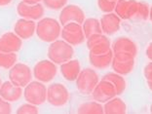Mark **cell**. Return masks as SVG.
<instances>
[{"instance_id": "obj_7", "label": "cell", "mask_w": 152, "mask_h": 114, "mask_svg": "<svg viewBox=\"0 0 152 114\" xmlns=\"http://www.w3.org/2000/svg\"><path fill=\"white\" fill-rule=\"evenodd\" d=\"M8 76L13 84L23 88L31 81L32 72L28 65L25 64H15L10 68Z\"/></svg>"}, {"instance_id": "obj_38", "label": "cell", "mask_w": 152, "mask_h": 114, "mask_svg": "<svg viewBox=\"0 0 152 114\" xmlns=\"http://www.w3.org/2000/svg\"><path fill=\"white\" fill-rule=\"evenodd\" d=\"M147 86L151 91H152V81H147Z\"/></svg>"}, {"instance_id": "obj_39", "label": "cell", "mask_w": 152, "mask_h": 114, "mask_svg": "<svg viewBox=\"0 0 152 114\" xmlns=\"http://www.w3.org/2000/svg\"><path fill=\"white\" fill-rule=\"evenodd\" d=\"M1 84H2V81H1V78H0V87H1Z\"/></svg>"}, {"instance_id": "obj_33", "label": "cell", "mask_w": 152, "mask_h": 114, "mask_svg": "<svg viewBox=\"0 0 152 114\" xmlns=\"http://www.w3.org/2000/svg\"><path fill=\"white\" fill-rule=\"evenodd\" d=\"M143 74H144V77L146 79V81H152V63L147 64L145 66H144Z\"/></svg>"}, {"instance_id": "obj_16", "label": "cell", "mask_w": 152, "mask_h": 114, "mask_svg": "<svg viewBox=\"0 0 152 114\" xmlns=\"http://www.w3.org/2000/svg\"><path fill=\"white\" fill-rule=\"evenodd\" d=\"M102 30L106 35H113L119 31L121 19L114 13H106L99 20Z\"/></svg>"}, {"instance_id": "obj_12", "label": "cell", "mask_w": 152, "mask_h": 114, "mask_svg": "<svg viewBox=\"0 0 152 114\" xmlns=\"http://www.w3.org/2000/svg\"><path fill=\"white\" fill-rule=\"evenodd\" d=\"M137 8V0H117L114 11L121 20H131L136 18Z\"/></svg>"}, {"instance_id": "obj_11", "label": "cell", "mask_w": 152, "mask_h": 114, "mask_svg": "<svg viewBox=\"0 0 152 114\" xmlns=\"http://www.w3.org/2000/svg\"><path fill=\"white\" fill-rule=\"evenodd\" d=\"M92 96L95 101L101 103H104L109 99H113L117 95L115 87L113 86L112 83L102 79V81H99L94 91L92 92Z\"/></svg>"}, {"instance_id": "obj_24", "label": "cell", "mask_w": 152, "mask_h": 114, "mask_svg": "<svg viewBox=\"0 0 152 114\" xmlns=\"http://www.w3.org/2000/svg\"><path fill=\"white\" fill-rule=\"evenodd\" d=\"M111 66L116 73L120 75H127L133 71L134 66V60L129 61H120L113 58L111 61Z\"/></svg>"}, {"instance_id": "obj_15", "label": "cell", "mask_w": 152, "mask_h": 114, "mask_svg": "<svg viewBox=\"0 0 152 114\" xmlns=\"http://www.w3.org/2000/svg\"><path fill=\"white\" fill-rule=\"evenodd\" d=\"M36 30V23L33 20L28 19H20L16 22L14 26V32L18 35L20 39L27 40L33 36Z\"/></svg>"}, {"instance_id": "obj_8", "label": "cell", "mask_w": 152, "mask_h": 114, "mask_svg": "<svg viewBox=\"0 0 152 114\" xmlns=\"http://www.w3.org/2000/svg\"><path fill=\"white\" fill-rule=\"evenodd\" d=\"M57 75V66L52 61L43 60L34 65L33 76L38 81L47 83L52 81Z\"/></svg>"}, {"instance_id": "obj_20", "label": "cell", "mask_w": 152, "mask_h": 114, "mask_svg": "<svg viewBox=\"0 0 152 114\" xmlns=\"http://www.w3.org/2000/svg\"><path fill=\"white\" fill-rule=\"evenodd\" d=\"M113 58V52L112 50L108 51L106 54L103 55H94L92 53L89 54L90 63L96 68L99 69H104L107 68L109 65H111V61Z\"/></svg>"}, {"instance_id": "obj_35", "label": "cell", "mask_w": 152, "mask_h": 114, "mask_svg": "<svg viewBox=\"0 0 152 114\" xmlns=\"http://www.w3.org/2000/svg\"><path fill=\"white\" fill-rule=\"evenodd\" d=\"M12 2V0H0V6H6L10 4Z\"/></svg>"}, {"instance_id": "obj_13", "label": "cell", "mask_w": 152, "mask_h": 114, "mask_svg": "<svg viewBox=\"0 0 152 114\" xmlns=\"http://www.w3.org/2000/svg\"><path fill=\"white\" fill-rule=\"evenodd\" d=\"M17 12L22 18L28 20H39L44 15V8L40 3L29 4L20 1L17 6Z\"/></svg>"}, {"instance_id": "obj_26", "label": "cell", "mask_w": 152, "mask_h": 114, "mask_svg": "<svg viewBox=\"0 0 152 114\" xmlns=\"http://www.w3.org/2000/svg\"><path fill=\"white\" fill-rule=\"evenodd\" d=\"M18 56L16 53H5L0 51V67L8 69L17 63Z\"/></svg>"}, {"instance_id": "obj_6", "label": "cell", "mask_w": 152, "mask_h": 114, "mask_svg": "<svg viewBox=\"0 0 152 114\" xmlns=\"http://www.w3.org/2000/svg\"><path fill=\"white\" fill-rule=\"evenodd\" d=\"M61 35L63 40L66 41L72 46H77L85 42V35L83 31L82 26L80 23L71 22L67 23L64 26L61 31Z\"/></svg>"}, {"instance_id": "obj_17", "label": "cell", "mask_w": 152, "mask_h": 114, "mask_svg": "<svg viewBox=\"0 0 152 114\" xmlns=\"http://www.w3.org/2000/svg\"><path fill=\"white\" fill-rule=\"evenodd\" d=\"M23 95L22 87L16 86L11 81H5L0 87V96L9 102H17Z\"/></svg>"}, {"instance_id": "obj_32", "label": "cell", "mask_w": 152, "mask_h": 114, "mask_svg": "<svg viewBox=\"0 0 152 114\" xmlns=\"http://www.w3.org/2000/svg\"><path fill=\"white\" fill-rule=\"evenodd\" d=\"M12 112V107L9 102L0 96V114H8Z\"/></svg>"}, {"instance_id": "obj_31", "label": "cell", "mask_w": 152, "mask_h": 114, "mask_svg": "<svg viewBox=\"0 0 152 114\" xmlns=\"http://www.w3.org/2000/svg\"><path fill=\"white\" fill-rule=\"evenodd\" d=\"M113 58L120 61H129L134 60L136 55L131 53H121V52H119V53H113Z\"/></svg>"}, {"instance_id": "obj_4", "label": "cell", "mask_w": 152, "mask_h": 114, "mask_svg": "<svg viewBox=\"0 0 152 114\" xmlns=\"http://www.w3.org/2000/svg\"><path fill=\"white\" fill-rule=\"evenodd\" d=\"M76 88L82 94H92L95 87L99 83V75L96 70L92 68H85L80 71L78 77L76 78Z\"/></svg>"}, {"instance_id": "obj_25", "label": "cell", "mask_w": 152, "mask_h": 114, "mask_svg": "<svg viewBox=\"0 0 152 114\" xmlns=\"http://www.w3.org/2000/svg\"><path fill=\"white\" fill-rule=\"evenodd\" d=\"M79 114H102L103 106L99 102H84L77 109Z\"/></svg>"}, {"instance_id": "obj_22", "label": "cell", "mask_w": 152, "mask_h": 114, "mask_svg": "<svg viewBox=\"0 0 152 114\" xmlns=\"http://www.w3.org/2000/svg\"><path fill=\"white\" fill-rule=\"evenodd\" d=\"M102 79H103V80H107L112 83L113 86L115 87L117 96L122 95L123 93L125 92L126 81H125V79L122 77V75L116 73V72H109V73L103 76Z\"/></svg>"}, {"instance_id": "obj_19", "label": "cell", "mask_w": 152, "mask_h": 114, "mask_svg": "<svg viewBox=\"0 0 152 114\" xmlns=\"http://www.w3.org/2000/svg\"><path fill=\"white\" fill-rule=\"evenodd\" d=\"M113 53H131L137 56V47L133 40L128 37H119L113 42L112 46Z\"/></svg>"}, {"instance_id": "obj_18", "label": "cell", "mask_w": 152, "mask_h": 114, "mask_svg": "<svg viewBox=\"0 0 152 114\" xmlns=\"http://www.w3.org/2000/svg\"><path fill=\"white\" fill-rule=\"evenodd\" d=\"M81 71V65L78 60H69L61 64V73L67 81H75Z\"/></svg>"}, {"instance_id": "obj_40", "label": "cell", "mask_w": 152, "mask_h": 114, "mask_svg": "<svg viewBox=\"0 0 152 114\" xmlns=\"http://www.w3.org/2000/svg\"><path fill=\"white\" fill-rule=\"evenodd\" d=\"M150 112L152 113V104H151V106H150Z\"/></svg>"}, {"instance_id": "obj_9", "label": "cell", "mask_w": 152, "mask_h": 114, "mask_svg": "<svg viewBox=\"0 0 152 114\" xmlns=\"http://www.w3.org/2000/svg\"><path fill=\"white\" fill-rule=\"evenodd\" d=\"M87 47L94 55H103L111 50L109 39L102 33L93 34L87 38Z\"/></svg>"}, {"instance_id": "obj_1", "label": "cell", "mask_w": 152, "mask_h": 114, "mask_svg": "<svg viewBox=\"0 0 152 114\" xmlns=\"http://www.w3.org/2000/svg\"><path fill=\"white\" fill-rule=\"evenodd\" d=\"M61 23L56 19L43 18L36 23V30L38 38L43 42H53L61 35Z\"/></svg>"}, {"instance_id": "obj_3", "label": "cell", "mask_w": 152, "mask_h": 114, "mask_svg": "<svg viewBox=\"0 0 152 114\" xmlns=\"http://www.w3.org/2000/svg\"><path fill=\"white\" fill-rule=\"evenodd\" d=\"M23 96L27 102L34 105H40L47 99V88L40 81H30L25 87Z\"/></svg>"}, {"instance_id": "obj_2", "label": "cell", "mask_w": 152, "mask_h": 114, "mask_svg": "<svg viewBox=\"0 0 152 114\" xmlns=\"http://www.w3.org/2000/svg\"><path fill=\"white\" fill-rule=\"evenodd\" d=\"M74 55L72 45L64 40H55L48 48V58L54 64H61L71 60Z\"/></svg>"}, {"instance_id": "obj_21", "label": "cell", "mask_w": 152, "mask_h": 114, "mask_svg": "<svg viewBox=\"0 0 152 114\" xmlns=\"http://www.w3.org/2000/svg\"><path fill=\"white\" fill-rule=\"evenodd\" d=\"M127 112V105L122 99L115 98L104 102L103 113L106 114H125Z\"/></svg>"}, {"instance_id": "obj_34", "label": "cell", "mask_w": 152, "mask_h": 114, "mask_svg": "<svg viewBox=\"0 0 152 114\" xmlns=\"http://www.w3.org/2000/svg\"><path fill=\"white\" fill-rule=\"evenodd\" d=\"M145 55L150 61H152V42H150L147 45L146 50H145Z\"/></svg>"}, {"instance_id": "obj_10", "label": "cell", "mask_w": 152, "mask_h": 114, "mask_svg": "<svg viewBox=\"0 0 152 114\" xmlns=\"http://www.w3.org/2000/svg\"><path fill=\"white\" fill-rule=\"evenodd\" d=\"M85 20V13L84 11L77 5L70 4L65 5L60 13V23L64 26L67 23H83Z\"/></svg>"}, {"instance_id": "obj_5", "label": "cell", "mask_w": 152, "mask_h": 114, "mask_svg": "<svg viewBox=\"0 0 152 114\" xmlns=\"http://www.w3.org/2000/svg\"><path fill=\"white\" fill-rule=\"evenodd\" d=\"M69 99V92L64 85L61 83L51 84L47 89V102L51 105L60 107L67 103Z\"/></svg>"}, {"instance_id": "obj_29", "label": "cell", "mask_w": 152, "mask_h": 114, "mask_svg": "<svg viewBox=\"0 0 152 114\" xmlns=\"http://www.w3.org/2000/svg\"><path fill=\"white\" fill-rule=\"evenodd\" d=\"M44 5L51 10L63 9L66 5L67 0H43Z\"/></svg>"}, {"instance_id": "obj_14", "label": "cell", "mask_w": 152, "mask_h": 114, "mask_svg": "<svg viewBox=\"0 0 152 114\" xmlns=\"http://www.w3.org/2000/svg\"><path fill=\"white\" fill-rule=\"evenodd\" d=\"M22 44V39L15 32H6L0 37V51L5 53H17Z\"/></svg>"}, {"instance_id": "obj_23", "label": "cell", "mask_w": 152, "mask_h": 114, "mask_svg": "<svg viewBox=\"0 0 152 114\" xmlns=\"http://www.w3.org/2000/svg\"><path fill=\"white\" fill-rule=\"evenodd\" d=\"M82 28H83V31H84V35L86 39L89 38L91 35H93V34L102 33L101 23L96 18L86 19L84 20V23H83Z\"/></svg>"}, {"instance_id": "obj_41", "label": "cell", "mask_w": 152, "mask_h": 114, "mask_svg": "<svg viewBox=\"0 0 152 114\" xmlns=\"http://www.w3.org/2000/svg\"><path fill=\"white\" fill-rule=\"evenodd\" d=\"M112 1H117V0H112Z\"/></svg>"}, {"instance_id": "obj_37", "label": "cell", "mask_w": 152, "mask_h": 114, "mask_svg": "<svg viewBox=\"0 0 152 114\" xmlns=\"http://www.w3.org/2000/svg\"><path fill=\"white\" fill-rule=\"evenodd\" d=\"M149 20H150V22L152 23V6L149 7Z\"/></svg>"}, {"instance_id": "obj_28", "label": "cell", "mask_w": 152, "mask_h": 114, "mask_svg": "<svg viewBox=\"0 0 152 114\" xmlns=\"http://www.w3.org/2000/svg\"><path fill=\"white\" fill-rule=\"evenodd\" d=\"M117 1H112V0H98L99 9L103 13H111L114 11Z\"/></svg>"}, {"instance_id": "obj_27", "label": "cell", "mask_w": 152, "mask_h": 114, "mask_svg": "<svg viewBox=\"0 0 152 114\" xmlns=\"http://www.w3.org/2000/svg\"><path fill=\"white\" fill-rule=\"evenodd\" d=\"M148 18H149V6L144 2H139V8H137V12L134 19L146 20Z\"/></svg>"}, {"instance_id": "obj_30", "label": "cell", "mask_w": 152, "mask_h": 114, "mask_svg": "<svg viewBox=\"0 0 152 114\" xmlns=\"http://www.w3.org/2000/svg\"><path fill=\"white\" fill-rule=\"evenodd\" d=\"M18 114H37L38 112V108L36 107V105L31 104V103H25V104H22L20 107L17 109L16 111Z\"/></svg>"}, {"instance_id": "obj_36", "label": "cell", "mask_w": 152, "mask_h": 114, "mask_svg": "<svg viewBox=\"0 0 152 114\" xmlns=\"http://www.w3.org/2000/svg\"><path fill=\"white\" fill-rule=\"evenodd\" d=\"M23 1L29 3V4H35V3H39L41 0H23Z\"/></svg>"}]
</instances>
